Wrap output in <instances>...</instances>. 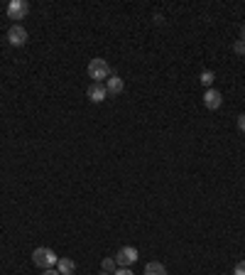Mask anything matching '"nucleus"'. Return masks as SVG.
Wrapping results in <instances>:
<instances>
[{"mask_svg":"<svg viewBox=\"0 0 245 275\" xmlns=\"http://www.w3.org/2000/svg\"><path fill=\"white\" fill-rule=\"evenodd\" d=\"M57 271H59V275H74V271H76V263H74L71 258H59Z\"/></svg>","mask_w":245,"mask_h":275,"instance_id":"9","label":"nucleus"},{"mask_svg":"<svg viewBox=\"0 0 245 275\" xmlns=\"http://www.w3.org/2000/svg\"><path fill=\"white\" fill-rule=\"evenodd\" d=\"M86 93H88V98H91L93 103H103V101L108 98V91H106V86H103V84H91Z\"/></svg>","mask_w":245,"mask_h":275,"instance_id":"7","label":"nucleus"},{"mask_svg":"<svg viewBox=\"0 0 245 275\" xmlns=\"http://www.w3.org/2000/svg\"><path fill=\"white\" fill-rule=\"evenodd\" d=\"M241 40H243V42H245V25H243V27H241Z\"/></svg>","mask_w":245,"mask_h":275,"instance_id":"18","label":"nucleus"},{"mask_svg":"<svg viewBox=\"0 0 245 275\" xmlns=\"http://www.w3.org/2000/svg\"><path fill=\"white\" fill-rule=\"evenodd\" d=\"M32 261H35V266H40L42 271H49V268H54V266L59 263V256H57L52 248H47V246H40V248H35V253H32Z\"/></svg>","mask_w":245,"mask_h":275,"instance_id":"1","label":"nucleus"},{"mask_svg":"<svg viewBox=\"0 0 245 275\" xmlns=\"http://www.w3.org/2000/svg\"><path fill=\"white\" fill-rule=\"evenodd\" d=\"M137 258H140V253L135 246H122L116 256V263H118V268H130L132 263H137Z\"/></svg>","mask_w":245,"mask_h":275,"instance_id":"3","label":"nucleus"},{"mask_svg":"<svg viewBox=\"0 0 245 275\" xmlns=\"http://www.w3.org/2000/svg\"><path fill=\"white\" fill-rule=\"evenodd\" d=\"M113 275H135V273H132L130 268H118V271H116Z\"/></svg>","mask_w":245,"mask_h":275,"instance_id":"15","label":"nucleus"},{"mask_svg":"<svg viewBox=\"0 0 245 275\" xmlns=\"http://www.w3.org/2000/svg\"><path fill=\"white\" fill-rule=\"evenodd\" d=\"M116 271H118L116 258H103V273H116Z\"/></svg>","mask_w":245,"mask_h":275,"instance_id":"12","label":"nucleus"},{"mask_svg":"<svg viewBox=\"0 0 245 275\" xmlns=\"http://www.w3.org/2000/svg\"><path fill=\"white\" fill-rule=\"evenodd\" d=\"M145 275H167V268L160 261H152V263L145 266Z\"/></svg>","mask_w":245,"mask_h":275,"instance_id":"10","label":"nucleus"},{"mask_svg":"<svg viewBox=\"0 0 245 275\" xmlns=\"http://www.w3.org/2000/svg\"><path fill=\"white\" fill-rule=\"evenodd\" d=\"M42 275H59V271H52V268H49V271H44Z\"/></svg>","mask_w":245,"mask_h":275,"instance_id":"17","label":"nucleus"},{"mask_svg":"<svg viewBox=\"0 0 245 275\" xmlns=\"http://www.w3.org/2000/svg\"><path fill=\"white\" fill-rule=\"evenodd\" d=\"M27 40H30V35H27V30L17 22V25H12L10 30H7V42L12 45V47H25L27 45Z\"/></svg>","mask_w":245,"mask_h":275,"instance_id":"4","label":"nucleus"},{"mask_svg":"<svg viewBox=\"0 0 245 275\" xmlns=\"http://www.w3.org/2000/svg\"><path fill=\"white\" fill-rule=\"evenodd\" d=\"M101 275H111V273H101Z\"/></svg>","mask_w":245,"mask_h":275,"instance_id":"19","label":"nucleus"},{"mask_svg":"<svg viewBox=\"0 0 245 275\" xmlns=\"http://www.w3.org/2000/svg\"><path fill=\"white\" fill-rule=\"evenodd\" d=\"M111 74H113V69L108 67L106 59H91V62H88V76L93 79V84H103V81H108Z\"/></svg>","mask_w":245,"mask_h":275,"instance_id":"2","label":"nucleus"},{"mask_svg":"<svg viewBox=\"0 0 245 275\" xmlns=\"http://www.w3.org/2000/svg\"><path fill=\"white\" fill-rule=\"evenodd\" d=\"M221 103H223V96H221L218 89H206V91H204V106H206L208 111L221 108Z\"/></svg>","mask_w":245,"mask_h":275,"instance_id":"6","label":"nucleus"},{"mask_svg":"<svg viewBox=\"0 0 245 275\" xmlns=\"http://www.w3.org/2000/svg\"><path fill=\"white\" fill-rule=\"evenodd\" d=\"M30 12V5L25 0H12L7 5V17L10 20H25V15Z\"/></svg>","mask_w":245,"mask_h":275,"instance_id":"5","label":"nucleus"},{"mask_svg":"<svg viewBox=\"0 0 245 275\" xmlns=\"http://www.w3.org/2000/svg\"><path fill=\"white\" fill-rule=\"evenodd\" d=\"M199 79H201V84H204L206 89H213V81H216V74H213L211 69H204Z\"/></svg>","mask_w":245,"mask_h":275,"instance_id":"11","label":"nucleus"},{"mask_svg":"<svg viewBox=\"0 0 245 275\" xmlns=\"http://www.w3.org/2000/svg\"><path fill=\"white\" fill-rule=\"evenodd\" d=\"M233 275H245V261H241V263L233 268Z\"/></svg>","mask_w":245,"mask_h":275,"instance_id":"14","label":"nucleus"},{"mask_svg":"<svg viewBox=\"0 0 245 275\" xmlns=\"http://www.w3.org/2000/svg\"><path fill=\"white\" fill-rule=\"evenodd\" d=\"M122 89H125V81H122L121 76L111 74V79L106 81V91H108V96H118V93H122Z\"/></svg>","mask_w":245,"mask_h":275,"instance_id":"8","label":"nucleus"},{"mask_svg":"<svg viewBox=\"0 0 245 275\" xmlns=\"http://www.w3.org/2000/svg\"><path fill=\"white\" fill-rule=\"evenodd\" d=\"M238 128L245 133V113H241V116H238Z\"/></svg>","mask_w":245,"mask_h":275,"instance_id":"16","label":"nucleus"},{"mask_svg":"<svg viewBox=\"0 0 245 275\" xmlns=\"http://www.w3.org/2000/svg\"><path fill=\"white\" fill-rule=\"evenodd\" d=\"M233 52H236V54H241V57H243V54H245V42H243V40H238V42H236V45H233Z\"/></svg>","mask_w":245,"mask_h":275,"instance_id":"13","label":"nucleus"}]
</instances>
